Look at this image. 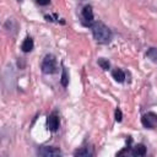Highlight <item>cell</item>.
<instances>
[{"label":"cell","mask_w":157,"mask_h":157,"mask_svg":"<svg viewBox=\"0 0 157 157\" xmlns=\"http://www.w3.org/2000/svg\"><path fill=\"white\" fill-rule=\"evenodd\" d=\"M40 69L44 74H54L56 72V59L53 54H47L42 61Z\"/></svg>","instance_id":"7a4b0ae2"},{"label":"cell","mask_w":157,"mask_h":157,"mask_svg":"<svg viewBox=\"0 0 157 157\" xmlns=\"http://www.w3.org/2000/svg\"><path fill=\"white\" fill-rule=\"evenodd\" d=\"M47 125L50 131H56L59 128V117L56 113H52L47 119Z\"/></svg>","instance_id":"8992f818"},{"label":"cell","mask_w":157,"mask_h":157,"mask_svg":"<svg viewBox=\"0 0 157 157\" xmlns=\"http://www.w3.org/2000/svg\"><path fill=\"white\" fill-rule=\"evenodd\" d=\"M131 155L132 156H145L146 155V147H145V145L137 144L136 146H134L132 150H131Z\"/></svg>","instance_id":"9c48e42d"},{"label":"cell","mask_w":157,"mask_h":157,"mask_svg":"<svg viewBox=\"0 0 157 157\" xmlns=\"http://www.w3.org/2000/svg\"><path fill=\"white\" fill-rule=\"evenodd\" d=\"M36 1H37V4L40 5V6H47V5H49V2H50V0H36Z\"/></svg>","instance_id":"9a60e30c"},{"label":"cell","mask_w":157,"mask_h":157,"mask_svg":"<svg viewBox=\"0 0 157 157\" xmlns=\"http://www.w3.org/2000/svg\"><path fill=\"white\" fill-rule=\"evenodd\" d=\"M81 22L83 26H90L94 22L93 20V10L91 5H85L81 11Z\"/></svg>","instance_id":"3957f363"},{"label":"cell","mask_w":157,"mask_h":157,"mask_svg":"<svg viewBox=\"0 0 157 157\" xmlns=\"http://www.w3.org/2000/svg\"><path fill=\"white\" fill-rule=\"evenodd\" d=\"M97 63H98V65L101 66V69H103V70H109V67H110V63L108 61V59L99 58Z\"/></svg>","instance_id":"7c38bea8"},{"label":"cell","mask_w":157,"mask_h":157,"mask_svg":"<svg viewBox=\"0 0 157 157\" xmlns=\"http://www.w3.org/2000/svg\"><path fill=\"white\" fill-rule=\"evenodd\" d=\"M60 83L66 87L69 85V76H67V71L66 69H63V72H61V78H60Z\"/></svg>","instance_id":"4fadbf2b"},{"label":"cell","mask_w":157,"mask_h":157,"mask_svg":"<svg viewBox=\"0 0 157 157\" xmlns=\"http://www.w3.org/2000/svg\"><path fill=\"white\" fill-rule=\"evenodd\" d=\"M114 117H115V120H117L118 123H120V121L123 120V113H121V110H120L119 108L115 109V112H114Z\"/></svg>","instance_id":"5bb4252c"},{"label":"cell","mask_w":157,"mask_h":157,"mask_svg":"<svg viewBox=\"0 0 157 157\" xmlns=\"http://www.w3.org/2000/svg\"><path fill=\"white\" fill-rule=\"evenodd\" d=\"M112 76H113V78H114L117 82H119V83L124 82V80H125V74H124V71H123L121 69H114V70L112 71Z\"/></svg>","instance_id":"ba28073f"},{"label":"cell","mask_w":157,"mask_h":157,"mask_svg":"<svg viewBox=\"0 0 157 157\" xmlns=\"http://www.w3.org/2000/svg\"><path fill=\"white\" fill-rule=\"evenodd\" d=\"M146 58H148L153 63H157V48H150L146 52Z\"/></svg>","instance_id":"8fae6325"},{"label":"cell","mask_w":157,"mask_h":157,"mask_svg":"<svg viewBox=\"0 0 157 157\" xmlns=\"http://www.w3.org/2000/svg\"><path fill=\"white\" fill-rule=\"evenodd\" d=\"M21 49H22V52H25V53L31 52V50L33 49V39H32L31 37H27V38L22 42V44H21Z\"/></svg>","instance_id":"30bf717a"},{"label":"cell","mask_w":157,"mask_h":157,"mask_svg":"<svg viewBox=\"0 0 157 157\" xmlns=\"http://www.w3.org/2000/svg\"><path fill=\"white\" fill-rule=\"evenodd\" d=\"M37 155L42 157H56V156H61V151L54 146H42L38 148Z\"/></svg>","instance_id":"5b68a950"},{"label":"cell","mask_w":157,"mask_h":157,"mask_svg":"<svg viewBox=\"0 0 157 157\" xmlns=\"http://www.w3.org/2000/svg\"><path fill=\"white\" fill-rule=\"evenodd\" d=\"M93 153H94L93 148L86 146V147H81V148L76 150L74 152V156L75 157H91V156H93Z\"/></svg>","instance_id":"52a82bcc"},{"label":"cell","mask_w":157,"mask_h":157,"mask_svg":"<svg viewBox=\"0 0 157 157\" xmlns=\"http://www.w3.org/2000/svg\"><path fill=\"white\" fill-rule=\"evenodd\" d=\"M91 31L93 34V38L99 44H107L112 39V31L103 23V22H93L91 25Z\"/></svg>","instance_id":"6da1fadb"},{"label":"cell","mask_w":157,"mask_h":157,"mask_svg":"<svg viewBox=\"0 0 157 157\" xmlns=\"http://www.w3.org/2000/svg\"><path fill=\"white\" fill-rule=\"evenodd\" d=\"M141 124L147 129H156L157 128V114L153 112H148L142 115Z\"/></svg>","instance_id":"277c9868"}]
</instances>
